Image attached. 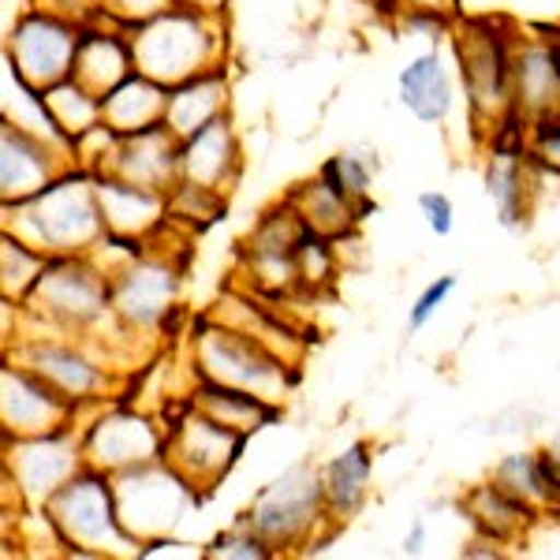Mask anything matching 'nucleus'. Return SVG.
<instances>
[{
  "label": "nucleus",
  "instance_id": "obj_33",
  "mask_svg": "<svg viewBox=\"0 0 560 560\" xmlns=\"http://www.w3.org/2000/svg\"><path fill=\"white\" fill-rule=\"evenodd\" d=\"M52 255H45L34 243L20 240L15 232L0 229V295L15 303H26L34 284L42 280Z\"/></svg>",
  "mask_w": 560,
  "mask_h": 560
},
{
  "label": "nucleus",
  "instance_id": "obj_18",
  "mask_svg": "<svg viewBox=\"0 0 560 560\" xmlns=\"http://www.w3.org/2000/svg\"><path fill=\"white\" fill-rule=\"evenodd\" d=\"M243 173V147L232 116H217L202 131L187 135L179 147V187L198 191L213 202H229Z\"/></svg>",
  "mask_w": 560,
  "mask_h": 560
},
{
  "label": "nucleus",
  "instance_id": "obj_16",
  "mask_svg": "<svg viewBox=\"0 0 560 560\" xmlns=\"http://www.w3.org/2000/svg\"><path fill=\"white\" fill-rule=\"evenodd\" d=\"M86 408L57 393L42 374L23 366L20 359L4 355L0 366V427L4 438H34V433L68 430L83 422Z\"/></svg>",
  "mask_w": 560,
  "mask_h": 560
},
{
  "label": "nucleus",
  "instance_id": "obj_35",
  "mask_svg": "<svg viewBox=\"0 0 560 560\" xmlns=\"http://www.w3.org/2000/svg\"><path fill=\"white\" fill-rule=\"evenodd\" d=\"M45 102H49L60 128H65L75 142L83 139L86 131H94L105 124L102 120V97H97L94 90H86L75 75L45 90Z\"/></svg>",
  "mask_w": 560,
  "mask_h": 560
},
{
  "label": "nucleus",
  "instance_id": "obj_29",
  "mask_svg": "<svg viewBox=\"0 0 560 560\" xmlns=\"http://www.w3.org/2000/svg\"><path fill=\"white\" fill-rule=\"evenodd\" d=\"M229 94H232L229 65L202 71V75L187 79V83H179V86H168L165 124L179 139H187V135L202 131L210 120L229 113Z\"/></svg>",
  "mask_w": 560,
  "mask_h": 560
},
{
  "label": "nucleus",
  "instance_id": "obj_13",
  "mask_svg": "<svg viewBox=\"0 0 560 560\" xmlns=\"http://www.w3.org/2000/svg\"><path fill=\"white\" fill-rule=\"evenodd\" d=\"M83 464L102 475H124L131 467L165 459V422L124 404H97L94 415L79 422Z\"/></svg>",
  "mask_w": 560,
  "mask_h": 560
},
{
  "label": "nucleus",
  "instance_id": "obj_14",
  "mask_svg": "<svg viewBox=\"0 0 560 560\" xmlns=\"http://www.w3.org/2000/svg\"><path fill=\"white\" fill-rule=\"evenodd\" d=\"M83 464L79 427L34 433V438H4V486L8 501L20 497L23 509H42Z\"/></svg>",
  "mask_w": 560,
  "mask_h": 560
},
{
  "label": "nucleus",
  "instance_id": "obj_24",
  "mask_svg": "<svg viewBox=\"0 0 560 560\" xmlns=\"http://www.w3.org/2000/svg\"><path fill=\"white\" fill-rule=\"evenodd\" d=\"M213 318H221L232 329H243L247 337L261 340L266 348H273L277 355L303 363L306 337L292 318H284V311H277L273 303H266V295L258 292H224L217 311H210Z\"/></svg>",
  "mask_w": 560,
  "mask_h": 560
},
{
  "label": "nucleus",
  "instance_id": "obj_10",
  "mask_svg": "<svg viewBox=\"0 0 560 560\" xmlns=\"http://www.w3.org/2000/svg\"><path fill=\"white\" fill-rule=\"evenodd\" d=\"M113 486L124 527L139 546L153 538H168L179 527V520L191 512V504L202 501V493L168 459H153V464L113 475Z\"/></svg>",
  "mask_w": 560,
  "mask_h": 560
},
{
  "label": "nucleus",
  "instance_id": "obj_3",
  "mask_svg": "<svg viewBox=\"0 0 560 560\" xmlns=\"http://www.w3.org/2000/svg\"><path fill=\"white\" fill-rule=\"evenodd\" d=\"M135 68L165 86H179L187 79L221 68L229 60V26L224 15L202 12L191 4H173L168 12L131 26Z\"/></svg>",
  "mask_w": 560,
  "mask_h": 560
},
{
  "label": "nucleus",
  "instance_id": "obj_5",
  "mask_svg": "<svg viewBox=\"0 0 560 560\" xmlns=\"http://www.w3.org/2000/svg\"><path fill=\"white\" fill-rule=\"evenodd\" d=\"M23 311L31 329L94 337L113 318V280L90 255H52Z\"/></svg>",
  "mask_w": 560,
  "mask_h": 560
},
{
  "label": "nucleus",
  "instance_id": "obj_20",
  "mask_svg": "<svg viewBox=\"0 0 560 560\" xmlns=\"http://www.w3.org/2000/svg\"><path fill=\"white\" fill-rule=\"evenodd\" d=\"M179 147H184V139L168 124H153L147 131L120 135L105 173L173 195L179 187Z\"/></svg>",
  "mask_w": 560,
  "mask_h": 560
},
{
  "label": "nucleus",
  "instance_id": "obj_44",
  "mask_svg": "<svg viewBox=\"0 0 560 560\" xmlns=\"http://www.w3.org/2000/svg\"><path fill=\"white\" fill-rule=\"evenodd\" d=\"M179 4H191V8H202V12H217V15H224V8H229V0H179Z\"/></svg>",
  "mask_w": 560,
  "mask_h": 560
},
{
  "label": "nucleus",
  "instance_id": "obj_4",
  "mask_svg": "<svg viewBox=\"0 0 560 560\" xmlns=\"http://www.w3.org/2000/svg\"><path fill=\"white\" fill-rule=\"evenodd\" d=\"M191 370L202 382L247 388L273 404H284L303 377L300 363L277 355L273 348L247 337L243 329H232L213 314H198L191 325Z\"/></svg>",
  "mask_w": 560,
  "mask_h": 560
},
{
  "label": "nucleus",
  "instance_id": "obj_9",
  "mask_svg": "<svg viewBox=\"0 0 560 560\" xmlns=\"http://www.w3.org/2000/svg\"><path fill=\"white\" fill-rule=\"evenodd\" d=\"M165 459L176 467L198 493H213L232 471H236L243 448L250 438L221 427L210 415H202L187 396L165 415Z\"/></svg>",
  "mask_w": 560,
  "mask_h": 560
},
{
  "label": "nucleus",
  "instance_id": "obj_32",
  "mask_svg": "<svg viewBox=\"0 0 560 560\" xmlns=\"http://www.w3.org/2000/svg\"><path fill=\"white\" fill-rule=\"evenodd\" d=\"M490 478L501 490H509L516 501L535 509L541 520L560 516V490L549 478L546 464H541V448H523V453H509L493 464Z\"/></svg>",
  "mask_w": 560,
  "mask_h": 560
},
{
  "label": "nucleus",
  "instance_id": "obj_11",
  "mask_svg": "<svg viewBox=\"0 0 560 560\" xmlns=\"http://www.w3.org/2000/svg\"><path fill=\"white\" fill-rule=\"evenodd\" d=\"M108 280H113V314L131 337L168 329V318L179 314L184 266L173 258V250H161L158 243H150Z\"/></svg>",
  "mask_w": 560,
  "mask_h": 560
},
{
  "label": "nucleus",
  "instance_id": "obj_25",
  "mask_svg": "<svg viewBox=\"0 0 560 560\" xmlns=\"http://www.w3.org/2000/svg\"><path fill=\"white\" fill-rule=\"evenodd\" d=\"M396 94H400V105L415 120L445 124L456 108V75L448 68L445 52L433 45V49L408 60L396 75Z\"/></svg>",
  "mask_w": 560,
  "mask_h": 560
},
{
  "label": "nucleus",
  "instance_id": "obj_8",
  "mask_svg": "<svg viewBox=\"0 0 560 560\" xmlns=\"http://www.w3.org/2000/svg\"><path fill=\"white\" fill-rule=\"evenodd\" d=\"M4 355L20 359L34 374H42L57 393L75 400L79 408L94 411L97 404H108L116 393V366H108L105 355H94L90 340L71 337V332H49V329H26L20 332Z\"/></svg>",
  "mask_w": 560,
  "mask_h": 560
},
{
  "label": "nucleus",
  "instance_id": "obj_30",
  "mask_svg": "<svg viewBox=\"0 0 560 560\" xmlns=\"http://www.w3.org/2000/svg\"><path fill=\"white\" fill-rule=\"evenodd\" d=\"M168 113V86L150 79L147 71H131L120 86L102 97V120L116 135L147 131L153 124H165Z\"/></svg>",
  "mask_w": 560,
  "mask_h": 560
},
{
  "label": "nucleus",
  "instance_id": "obj_23",
  "mask_svg": "<svg viewBox=\"0 0 560 560\" xmlns=\"http://www.w3.org/2000/svg\"><path fill=\"white\" fill-rule=\"evenodd\" d=\"M135 68V49L128 26L105 20L102 12L94 20L83 23L79 31V49H75V68L71 75L79 79L86 90H94L97 97H105L113 86H120Z\"/></svg>",
  "mask_w": 560,
  "mask_h": 560
},
{
  "label": "nucleus",
  "instance_id": "obj_41",
  "mask_svg": "<svg viewBox=\"0 0 560 560\" xmlns=\"http://www.w3.org/2000/svg\"><path fill=\"white\" fill-rule=\"evenodd\" d=\"M400 12H430L445 15V20H459V0H393Z\"/></svg>",
  "mask_w": 560,
  "mask_h": 560
},
{
  "label": "nucleus",
  "instance_id": "obj_42",
  "mask_svg": "<svg viewBox=\"0 0 560 560\" xmlns=\"http://www.w3.org/2000/svg\"><path fill=\"white\" fill-rule=\"evenodd\" d=\"M504 553H509V549H504L501 541L486 538V535H475L464 549H459V557H467V560H475V557H482V560H501Z\"/></svg>",
  "mask_w": 560,
  "mask_h": 560
},
{
  "label": "nucleus",
  "instance_id": "obj_40",
  "mask_svg": "<svg viewBox=\"0 0 560 560\" xmlns=\"http://www.w3.org/2000/svg\"><path fill=\"white\" fill-rule=\"evenodd\" d=\"M419 213H422V221H427V229L433 232V236H453V229H456V206H453V198H448L445 191H422L419 198Z\"/></svg>",
  "mask_w": 560,
  "mask_h": 560
},
{
  "label": "nucleus",
  "instance_id": "obj_12",
  "mask_svg": "<svg viewBox=\"0 0 560 560\" xmlns=\"http://www.w3.org/2000/svg\"><path fill=\"white\" fill-rule=\"evenodd\" d=\"M79 31H83V23L65 12H52V8L42 4L26 8L8 26L4 65L38 90L65 83V79H71V68H75Z\"/></svg>",
  "mask_w": 560,
  "mask_h": 560
},
{
  "label": "nucleus",
  "instance_id": "obj_31",
  "mask_svg": "<svg viewBox=\"0 0 560 560\" xmlns=\"http://www.w3.org/2000/svg\"><path fill=\"white\" fill-rule=\"evenodd\" d=\"M284 198L295 206V210H300L306 229L322 232V236H329V240H337V243L351 240L359 232V224L366 221V217L359 213L345 195L332 191V187L325 184L318 173H314L311 179H303V184H295Z\"/></svg>",
  "mask_w": 560,
  "mask_h": 560
},
{
  "label": "nucleus",
  "instance_id": "obj_38",
  "mask_svg": "<svg viewBox=\"0 0 560 560\" xmlns=\"http://www.w3.org/2000/svg\"><path fill=\"white\" fill-rule=\"evenodd\" d=\"M456 292V273H445V277H433L427 288L419 292V300L411 303V311H408V329L411 332H419V329H427V325L433 322V314L445 306L448 295Z\"/></svg>",
  "mask_w": 560,
  "mask_h": 560
},
{
  "label": "nucleus",
  "instance_id": "obj_6",
  "mask_svg": "<svg viewBox=\"0 0 560 560\" xmlns=\"http://www.w3.org/2000/svg\"><path fill=\"white\" fill-rule=\"evenodd\" d=\"M42 509L52 520V527H57L60 541H65V553L68 549H86L94 560L139 557L142 546L124 527L113 475H102L94 467H79Z\"/></svg>",
  "mask_w": 560,
  "mask_h": 560
},
{
  "label": "nucleus",
  "instance_id": "obj_34",
  "mask_svg": "<svg viewBox=\"0 0 560 560\" xmlns=\"http://www.w3.org/2000/svg\"><path fill=\"white\" fill-rule=\"evenodd\" d=\"M374 173H377L374 158H366V153H348V150L325 158L322 168H318V176L325 179V184H329L337 195H345L363 217H370L377 210L374 195H370V187H374Z\"/></svg>",
  "mask_w": 560,
  "mask_h": 560
},
{
  "label": "nucleus",
  "instance_id": "obj_43",
  "mask_svg": "<svg viewBox=\"0 0 560 560\" xmlns=\"http://www.w3.org/2000/svg\"><path fill=\"white\" fill-rule=\"evenodd\" d=\"M400 549H404V557H419L422 549H427V520H415L411 527H408V535H404L400 541Z\"/></svg>",
  "mask_w": 560,
  "mask_h": 560
},
{
  "label": "nucleus",
  "instance_id": "obj_37",
  "mask_svg": "<svg viewBox=\"0 0 560 560\" xmlns=\"http://www.w3.org/2000/svg\"><path fill=\"white\" fill-rule=\"evenodd\" d=\"M202 557L206 560H273L280 553L258 535L255 527H247L243 520H236L229 530H221V535L202 549Z\"/></svg>",
  "mask_w": 560,
  "mask_h": 560
},
{
  "label": "nucleus",
  "instance_id": "obj_27",
  "mask_svg": "<svg viewBox=\"0 0 560 560\" xmlns=\"http://www.w3.org/2000/svg\"><path fill=\"white\" fill-rule=\"evenodd\" d=\"M187 404H195L202 415H210L221 427L243 433V438H255L258 430L284 419V404H273V400H266V396L247 393V388H236V385L202 382V377H195V385L187 388Z\"/></svg>",
  "mask_w": 560,
  "mask_h": 560
},
{
  "label": "nucleus",
  "instance_id": "obj_7",
  "mask_svg": "<svg viewBox=\"0 0 560 560\" xmlns=\"http://www.w3.org/2000/svg\"><path fill=\"white\" fill-rule=\"evenodd\" d=\"M240 520L255 527L277 553L300 546H325L340 530L325 512L322 467L314 464H295L273 482H266Z\"/></svg>",
  "mask_w": 560,
  "mask_h": 560
},
{
  "label": "nucleus",
  "instance_id": "obj_15",
  "mask_svg": "<svg viewBox=\"0 0 560 560\" xmlns=\"http://www.w3.org/2000/svg\"><path fill=\"white\" fill-rule=\"evenodd\" d=\"M306 236V224L300 210L288 198L269 206L240 243V261L247 273L250 292L266 295V300H280V295L300 292V269H295V250Z\"/></svg>",
  "mask_w": 560,
  "mask_h": 560
},
{
  "label": "nucleus",
  "instance_id": "obj_39",
  "mask_svg": "<svg viewBox=\"0 0 560 560\" xmlns=\"http://www.w3.org/2000/svg\"><path fill=\"white\" fill-rule=\"evenodd\" d=\"M173 4H179V0H97V12L131 31V26L153 20V15L168 12Z\"/></svg>",
  "mask_w": 560,
  "mask_h": 560
},
{
  "label": "nucleus",
  "instance_id": "obj_17",
  "mask_svg": "<svg viewBox=\"0 0 560 560\" xmlns=\"http://www.w3.org/2000/svg\"><path fill=\"white\" fill-rule=\"evenodd\" d=\"M486 142H490V150H486L482 184L493 202L497 224L523 229L538 206L535 191H530V128L523 120H512Z\"/></svg>",
  "mask_w": 560,
  "mask_h": 560
},
{
  "label": "nucleus",
  "instance_id": "obj_28",
  "mask_svg": "<svg viewBox=\"0 0 560 560\" xmlns=\"http://www.w3.org/2000/svg\"><path fill=\"white\" fill-rule=\"evenodd\" d=\"M370 482H374V445L366 438L351 441L329 464H322L325 512L337 527L359 516V509L370 497Z\"/></svg>",
  "mask_w": 560,
  "mask_h": 560
},
{
  "label": "nucleus",
  "instance_id": "obj_21",
  "mask_svg": "<svg viewBox=\"0 0 560 560\" xmlns=\"http://www.w3.org/2000/svg\"><path fill=\"white\" fill-rule=\"evenodd\" d=\"M512 86H516V116L527 128L560 120V65L535 26H530V34H516Z\"/></svg>",
  "mask_w": 560,
  "mask_h": 560
},
{
  "label": "nucleus",
  "instance_id": "obj_22",
  "mask_svg": "<svg viewBox=\"0 0 560 560\" xmlns=\"http://www.w3.org/2000/svg\"><path fill=\"white\" fill-rule=\"evenodd\" d=\"M68 168L75 165H68L52 147L34 139L31 131L0 120V206L26 202Z\"/></svg>",
  "mask_w": 560,
  "mask_h": 560
},
{
  "label": "nucleus",
  "instance_id": "obj_1",
  "mask_svg": "<svg viewBox=\"0 0 560 560\" xmlns=\"http://www.w3.org/2000/svg\"><path fill=\"white\" fill-rule=\"evenodd\" d=\"M0 229L15 232L45 255H90L105 236L97 176L86 168H68L34 198L4 206Z\"/></svg>",
  "mask_w": 560,
  "mask_h": 560
},
{
  "label": "nucleus",
  "instance_id": "obj_2",
  "mask_svg": "<svg viewBox=\"0 0 560 560\" xmlns=\"http://www.w3.org/2000/svg\"><path fill=\"white\" fill-rule=\"evenodd\" d=\"M512 23L504 20H459L453 23V49L464 83V102L478 139H490L516 116V86H512V49H516Z\"/></svg>",
  "mask_w": 560,
  "mask_h": 560
},
{
  "label": "nucleus",
  "instance_id": "obj_36",
  "mask_svg": "<svg viewBox=\"0 0 560 560\" xmlns=\"http://www.w3.org/2000/svg\"><path fill=\"white\" fill-rule=\"evenodd\" d=\"M295 269H300V292L306 295L329 292L340 277V243L306 229L300 250H295Z\"/></svg>",
  "mask_w": 560,
  "mask_h": 560
},
{
  "label": "nucleus",
  "instance_id": "obj_19",
  "mask_svg": "<svg viewBox=\"0 0 560 560\" xmlns=\"http://www.w3.org/2000/svg\"><path fill=\"white\" fill-rule=\"evenodd\" d=\"M97 206H102L105 232L124 240L153 243L173 224V195L108 173L97 176Z\"/></svg>",
  "mask_w": 560,
  "mask_h": 560
},
{
  "label": "nucleus",
  "instance_id": "obj_26",
  "mask_svg": "<svg viewBox=\"0 0 560 560\" xmlns=\"http://www.w3.org/2000/svg\"><path fill=\"white\" fill-rule=\"evenodd\" d=\"M459 512L471 520L475 535H486L501 541V546H516V541H523L541 523L535 509H527L509 490H501L493 478L467 486L464 497H459Z\"/></svg>",
  "mask_w": 560,
  "mask_h": 560
}]
</instances>
